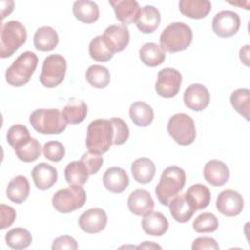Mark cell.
<instances>
[{
	"label": "cell",
	"instance_id": "cell-1",
	"mask_svg": "<svg viewBox=\"0 0 250 250\" xmlns=\"http://www.w3.org/2000/svg\"><path fill=\"white\" fill-rule=\"evenodd\" d=\"M186 184V173L178 166H169L161 174L159 183L155 188V194L158 201L168 206L173 198H175L183 190Z\"/></svg>",
	"mask_w": 250,
	"mask_h": 250
},
{
	"label": "cell",
	"instance_id": "cell-2",
	"mask_svg": "<svg viewBox=\"0 0 250 250\" xmlns=\"http://www.w3.org/2000/svg\"><path fill=\"white\" fill-rule=\"evenodd\" d=\"M113 145V128L110 119H96L87 128L86 146L88 151L104 154Z\"/></svg>",
	"mask_w": 250,
	"mask_h": 250
},
{
	"label": "cell",
	"instance_id": "cell-3",
	"mask_svg": "<svg viewBox=\"0 0 250 250\" xmlns=\"http://www.w3.org/2000/svg\"><path fill=\"white\" fill-rule=\"evenodd\" d=\"M192 41L191 28L182 22H172L161 32L159 42L163 51L169 53L181 52L190 45Z\"/></svg>",
	"mask_w": 250,
	"mask_h": 250
},
{
	"label": "cell",
	"instance_id": "cell-4",
	"mask_svg": "<svg viewBox=\"0 0 250 250\" xmlns=\"http://www.w3.org/2000/svg\"><path fill=\"white\" fill-rule=\"evenodd\" d=\"M29 122L33 129L43 135L62 133L67 122L62 113L57 108H39L31 112Z\"/></svg>",
	"mask_w": 250,
	"mask_h": 250
},
{
	"label": "cell",
	"instance_id": "cell-5",
	"mask_svg": "<svg viewBox=\"0 0 250 250\" xmlns=\"http://www.w3.org/2000/svg\"><path fill=\"white\" fill-rule=\"evenodd\" d=\"M38 63L37 56L30 51L21 53L7 68L5 78L8 84L21 87L26 84L34 73Z\"/></svg>",
	"mask_w": 250,
	"mask_h": 250
},
{
	"label": "cell",
	"instance_id": "cell-6",
	"mask_svg": "<svg viewBox=\"0 0 250 250\" xmlns=\"http://www.w3.org/2000/svg\"><path fill=\"white\" fill-rule=\"evenodd\" d=\"M27 33L22 23L18 21H9L1 25L0 57H11L26 41Z\"/></svg>",
	"mask_w": 250,
	"mask_h": 250
},
{
	"label": "cell",
	"instance_id": "cell-7",
	"mask_svg": "<svg viewBox=\"0 0 250 250\" xmlns=\"http://www.w3.org/2000/svg\"><path fill=\"white\" fill-rule=\"evenodd\" d=\"M86 199V191L81 186L70 185L68 188L59 189L53 195L52 203L58 212L65 214L81 208Z\"/></svg>",
	"mask_w": 250,
	"mask_h": 250
},
{
	"label": "cell",
	"instance_id": "cell-8",
	"mask_svg": "<svg viewBox=\"0 0 250 250\" xmlns=\"http://www.w3.org/2000/svg\"><path fill=\"white\" fill-rule=\"evenodd\" d=\"M167 131L173 140L181 146L192 144L196 137L194 121L186 113L172 115L167 124Z\"/></svg>",
	"mask_w": 250,
	"mask_h": 250
},
{
	"label": "cell",
	"instance_id": "cell-9",
	"mask_svg": "<svg viewBox=\"0 0 250 250\" xmlns=\"http://www.w3.org/2000/svg\"><path fill=\"white\" fill-rule=\"evenodd\" d=\"M66 61L60 54H53L45 58L39 77L40 83L46 88H54L64 79Z\"/></svg>",
	"mask_w": 250,
	"mask_h": 250
},
{
	"label": "cell",
	"instance_id": "cell-10",
	"mask_svg": "<svg viewBox=\"0 0 250 250\" xmlns=\"http://www.w3.org/2000/svg\"><path fill=\"white\" fill-rule=\"evenodd\" d=\"M181 84L182 74L175 68L166 67L157 74L155 91L160 97L173 98L179 93Z\"/></svg>",
	"mask_w": 250,
	"mask_h": 250
},
{
	"label": "cell",
	"instance_id": "cell-11",
	"mask_svg": "<svg viewBox=\"0 0 250 250\" xmlns=\"http://www.w3.org/2000/svg\"><path fill=\"white\" fill-rule=\"evenodd\" d=\"M240 27V18L232 11H221L215 15L212 21V29L216 35L227 38L234 35Z\"/></svg>",
	"mask_w": 250,
	"mask_h": 250
},
{
	"label": "cell",
	"instance_id": "cell-12",
	"mask_svg": "<svg viewBox=\"0 0 250 250\" xmlns=\"http://www.w3.org/2000/svg\"><path fill=\"white\" fill-rule=\"evenodd\" d=\"M244 206L242 196L232 189L223 190L217 197L216 207L218 211L228 217H234L241 213Z\"/></svg>",
	"mask_w": 250,
	"mask_h": 250
},
{
	"label": "cell",
	"instance_id": "cell-13",
	"mask_svg": "<svg viewBox=\"0 0 250 250\" xmlns=\"http://www.w3.org/2000/svg\"><path fill=\"white\" fill-rule=\"evenodd\" d=\"M210 102V94L208 89L199 83L188 86L184 93L185 105L194 111L205 109Z\"/></svg>",
	"mask_w": 250,
	"mask_h": 250
},
{
	"label": "cell",
	"instance_id": "cell-14",
	"mask_svg": "<svg viewBox=\"0 0 250 250\" xmlns=\"http://www.w3.org/2000/svg\"><path fill=\"white\" fill-rule=\"evenodd\" d=\"M107 223V215L102 208H91L79 217L80 229L87 233H98L102 231Z\"/></svg>",
	"mask_w": 250,
	"mask_h": 250
},
{
	"label": "cell",
	"instance_id": "cell-15",
	"mask_svg": "<svg viewBox=\"0 0 250 250\" xmlns=\"http://www.w3.org/2000/svg\"><path fill=\"white\" fill-rule=\"evenodd\" d=\"M108 3L114 10L116 19L123 23V25H129L136 21L139 13L140 5L135 0H110Z\"/></svg>",
	"mask_w": 250,
	"mask_h": 250
},
{
	"label": "cell",
	"instance_id": "cell-16",
	"mask_svg": "<svg viewBox=\"0 0 250 250\" xmlns=\"http://www.w3.org/2000/svg\"><path fill=\"white\" fill-rule=\"evenodd\" d=\"M31 177L38 189L47 190L56 184L58 180V172L52 165L41 162L32 169Z\"/></svg>",
	"mask_w": 250,
	"mask_h": 250
},
{
	"label": "cell",
	"instance_id": "cell-17",
	"mask_svg": "<svg viewBox=\"0 0 250 250\" xmlns=\"http://www.w3.org/2000/svg\"><path fill=\"white\" fill-rule=\"evenodd\" d=\"M103 183L108 191L121 193L129 186V177L124 169L120 167H110L104 172Z\"/></svg>",
	"mask_w": 250,
	"mask_h": 250
},
{
	"label": "cell",
	"instance_id": "cell-18",
	"mask_svg": "<svg viewBox=\"0 0 250 250\" xmlns=\"http://www.w3.org/2000/svg\"><path fill=\"white\" fill-rule=\"evenodd\" d=\"M204 179L214 187L224 186L229 178V171L223 161L213 159L208 161L203 169Z\"/></svg>",
	"mask_w": 250,
	"mask_h": 250
},
{
	"label": "cell",
	"instance_id": "cell-19",
	"mask_svg": "<svg viewBox=\"0 0 250 250\" xmlns=\"http://www.w3.org/2000/svg\"><path fill=\"white\" fill-rule=\"evenodd\" d=\"M127 203L129 210L137 216H145L151 212L154 207V201L146 189H136L131 192Z\"/></svg>",
	"mask_w": 250,
	"mask_h": 250
},
{
	"label": "cell",
	"instance_id": "cell-20",
	"mask_svg": "<svg viewBox=\"0 0 250 250\" xmlns=\"http://www.w3.org/2000/svg\"><path fill=\"white\" fill-rule=\"evenodd\" d=\"M135 23L141 32L152 33L159 26L160 13L154 6H144L141 8Z\"/></svg>",
	"mask_w": 250,
	"mask_h": 250
},
{
	"label": "cell",
	"instance_id": "cell-21",
	"mask_svg": "<svg viewBox=\"0 0 250 250\" xmlns=\"http://www.w3.org/2000/svg\"><path fill=\"white\" fill-rule=\"evenodd\" d=\"M169 227L167 218L160 212H149L146 214L142 220V228L144 231L151 236L163 235Z\"/></svg>",
	"mask_w": 250,
	"mask_h": 250
},
{
	"label": "cell",
	"instance_id": "cell-22",
	"mask_svg": "<svg viewBox=\"0 0 250 250\" xmlns=\"http://www.w3.org/2000/svg\"><path fill=\"white\" fill-rule=\"evenodd\" d=\"M104 37L107 40L113 50L116 52L123 51L129 44L130 33L126 25L112 24L105 28Z\"/></svg>",
	"mask_w": 250,
	"mask_h": 250
},
{
	"label": "cell",
	"instance_id": "cell-23",
	"mask_svg": "<svg viewBox=\"0 0 250 250\" xmlns=\"http://www.w3.org/2000/svg\"><path fill=\"white\" fill-rule=\"evenodd\" d=\"M29 190L30 187L27 178L22 175H19L13 178L8 184L6 194L11 201L21 204L28 197Z\"/></svg>",
	"mask_w": 250,
	"mask_h": 250
},
{
	"label": "cell",
	"instance_id": "cell-24",
	"mask_svg": "<svg viewBox=\"0 0 250 250\" xmlns=\"http://www.w3.org/2000/svg\"><path fill=\"white\" fill-rule=\"evenodd\" d=\"M211 2L208 0H181L179 2L180 12L190 19H203L211 11Z\"/></svg>",
	"mask_w": 250,
	"mask_h": 250
},
{
	"label": "cell",
	"instance_id": "cell-25",
	"mask_svg": "<svg viewBox=\"0 0 250 250\" xmlns=\"http://www.w3.org/2000/svg\"><path fill=\"white\" fill-rule=\"evenodd\" d=\"M184 194L195 211L206 208L211 200V192L209 188L202 184L192 185Z\"/></svg>",
	"mask_w": 250,
	"mask_h": 250
},
{
	"label": "cell",
	"instance_id": "cell-26",
	"mask_svg": "<svg viewBox=\"0 0 250 250\" xmlns=\"http://www.w3.org/2000/svg\"><path fill=\"white\" fill-rule=\"evenodd\" d=\"M72 12L74 17L84 22V23H93L98 21L100 17L99 6L90 0H78L73 3Z\"/></svg>",
	"mask_w": 250,
	"mask_h": 250
},
{
	"label": "cell",
	"instance_id": "cell-27",
	"mask_svg": "<svg viewBox=\"0 0 250 250\" xmlns=\"http://www.w3.org/2000/svg\"><path fill=\"white\" fill-rule=\"evenodd\" d=\"M34 47L41 52L54 50L59 43V35L51 26L39 27L33 37Z\"/></svg>",
	"mask_w": 250,
	"mask_h": 250
},
{
	"label": "cell",
	"instance_id": "cell-28",
	"mask_svg": "<svg viewBox=\"0 0 250 250\" xmlns=\"http://www.w3.org/2000/svg\"><path fill=\"white\" fill-rule=\"evenodd\" d=\"M131 172L136 182L140 184H148L154 177L155 165L149 158H138L132 163Z\"/></svg>",
	"mask_w": 250,
	"mask_h": 250
},
{
	"label": "cell",
	"instance_id": "cell-29",
	"mask_svg": "<svg viewBox=\"0 0 250 250\" xmlns=\"http://www.w3.org/2000/svg\"><path fill=\"white\" fill-rule=\"evenodd\" d=\"M129 115L135 125L139 127H146L152 122L154 112L149 104L139 101L130 105Z\"/></svg>",
	"mask_w": 250,
	"mask_h": 250
},
{
	"label": "cell",
	"instance_id": "cell-30",
	"mask_svg": "<svg viewBox=\"0 0 250 250\" xmlns=\"http://www.w3.org/2000/svg\"><path fill=\"white\" fill-rule=\"evenodd\" d=\"M170 213L173 219L179 223H187L190 220L195 210L186 199L185 194L177 195L169 203Z\"/></svg>",
	"mask_w": 250,
	"mask_h": 250
},
{
	"label": "cell",
	"instance_id": "cell-31",
	"mask_svg": "<svg viewBox=\"0 0 250 250\" xmlns=\"http://www.w3.org/2000/svg\"><path fill=\"white\" fill-rule=\"evenodd\" d=\"M114 53L115 51L104 35L96 36L89 44L90 57L97 62H107L113 57Z\"/></svg>",
	"mask_w": 250,
	"mask_h": 250
},
{
	"label": "cell",
	"instance_id": "cell-32",
	"mask_svg": "<svg viewBox=\"0 0 250 250\" xmlns=\"http://www.w3.org/2000/svg\"><path fill=\"white\" fill-rule=\"evenodd\" d=\"M139 56L142 62L149 67L160 65L165 61V52L153 42L144 44L139 51Z\"/></svg>",
	"mask_w": 250,
	"mask_h": 250
},
{
	"label": "cell",
	"instance_id": "cell-33",
	"mask_svg": "<svg viewBox=\"0 0 250 250\" xmlns=\"http://www.w3.org/2000/svg\"><path fill=\"white\" fill-rule=\"evenodd\" d=\"M87 110V104L82 100L71 99L63 107L62 113L67 123L78 124L85 119Z\"/></svg>",
	"mask_w": 250,
	"mask_h": 250
},
{
	"label": "cell",
	"instance_id": "cell-34",
	"mask_svg": "<svg viewBox=\"0 0 250 250\" xmlns=\"http://www.w3.org/2000/svg\"><path fill=\"white\" fill-rule=\"evenodd\" d=\"M89 176V171L81 160L68 163L64 169V177L68 185L83 186Z\"/></svg>",
	"mask_w": 250,
	"mask_h": 250
},
{
	"label": "cell",
	"instance_id": "cell-35",
	"mask_svg": "<svg viewBox=\"0 0 250 250\" xmlns=\"http://www.w3.org/2000/svg\"><path fill=\"white\" fill-rule=\"evenodd\" d=\"M86 79L88 83L97 89L105 88L110 82L109 70L103 65L93 64L86 70Z\"/></svg>",
	"mask_w": 250,
	"mask_h": 250
},
{
	"label": "cell",
	"instance_id": "cell-36",
	"mask_svg": "<svg viewBox=\"0 0 250 250\" xmlns=\"http://www.w3.org/2000/svg\"><path fill=\"white\" fill-rule=\"evenodd\" d=\"M5 241L9 247L20 250L30 245L32 242V236L27 229L23 228H15L6 233Z\"/></svg>",
	"mask_w": 250,
	"mask_h": 250
},
{
	"label": "cell",
	"instance_id": "cell-37",
	"mask_svg": "<svg viewBox=\"0 0 250 250\" xmlns=\"http://www.w3.org/2000/svg\"><path fill=\"white\" fill-rule=\"evenodd\" d=\"M14 150L20 160L25 163H30L39 158L41 154V146L36 139L31 138L29 141Z\"/></svg>",
	"mask_w": 250,
	"mask_h": 250
},
{
	"label": "cell",
	"instance_id": "cell-38",
	"mask_svg": "<svg viewBox=\"0 0 250 250\" xmlns=\"http://www.w3.org/2000/svg\"><path fill=\"white\" fill-rule=\"evenodd\" d=\"M230 104L234 110L249 120L250 91L248 89H237L230 95Z\"/></svg>",
	"mask_w": 250,
	"mask_h": 250
},
{
	"label": "cell",
	"instance_id": "cell-39",
	"mask_svg": "<svg viewBox=\"0 0 250 250\" xmlns=\"http://www.w3.org/2000/svg\"><path fill=\"white\" fill-rule=\"evenodd\" d=\"M193 229L198 233H206V232H213L219 227V222L217 217L213 213L205 212L198 215L193 223H192Z\"/></svg>",
	"mask_w": 250,
	"mask_h": 250
},
{
	"label": "cell",
	"instance_id": "cell-40",
	"mask_svg": "<svg viewBox=\"0 0 250 250\" xmlns=\"http://www.w3.org/2000/svg\"><path fill=\"white\" fill-rule=\"evenodd\" d=\"M31 139L28 129L21 124H16L9 128L7 133V141L15 149Z\"/></svg>",
	"mask_w": 250,
	"mask_h": 250
},
{
	"label": "cell",
	"instance_id": "cell-41",
	"mask_svg": "<svg viewBox=\"0 0 250 250\" xmlns=\"http://www.w3.org/2000/svg\"><path fill=\"white\" fill-rule=\"evenodd\" d=\"M113 128V145H123L129 138V127L127 123L118 117L110 119Z\"/></svg>",
	"mask_w": 250,
	"mask_h": 250
},
{
	"label": "cell",
	"instance_id": "cell-42",
	"mask_svg": "<svg viewBox=\"0 0 250 250\" xmlns=\"http://www.w3.org/2000/svg\"><path fill=\"white\" fill-rule=\"evenodd\" d=\"M43 154L50 161L58 162L64 157L65 148L62 143L58 141H50L44 145Z\"/></svg>",
	"mask_w": 250,
	"mask_h": 250
},
{
	"label": "cell",
	"instance_id": "cell-43",
	"mask_svg": "<svg viewBox=\"0 0 250 250\" xmlns=\"http://www.w3.org/2000/svg\"><path fill=\"white\" fill-rule=\"evenodd\" d=\"M80 160L85 164L90 175L96 174L100 170V168L102 167L103 162H104L103 156H101L100 154L92 153L90 151L84 153L81 156Z\"/></svg>",
	"mask_w": 250,
	"mask_h": 250
},
{
	"label": "cell",
	"instance_id": "cell-44",
	"mask_svg": "<svg viewBox=\"0 0 250 250\" xmlns=\"http://www.w3.org/2000/svg\"><path fill=\"white\" fill-rule=\"evenodd\" d=\"M0 215H1V223L0 229H5L10 227L16 220V211L13 207L1 204L0 205Z\"/></svg>",
	"mask_w": 250,
	"mask_h": 250
},
{
	"label": "cell",
	"instance_id": "cell-45",
	"mask_svg": "<svg viewBox=\"0 0 250 250\" xmlns=\"http://www.w3.org/2000/svg\"><path fill=\"white\" fill-rule=\"evenodd\" d=\"M78 248V244L76 240L69 235H62L57 237L52 244L53 250H59V249H70L75 250Z\"/></svg>",
	"mask_w": 250,
	"mask_h": 250
},
{
	"label": "cell",
	"instance_id": "cell-46",
	"mask_svg": "<svg viewBox=\"0 0 250 250\" xmlns=\"http://www.w3.org/2000/svg\"><path fill=\"white\" fill-rule=\"evenodd\" d=\"M219 244L217 241L208 236H202V237H197L193 240L191 249L192 250H203V249H208V250H218Z\"/></svg>",
	"mask_w": 250,
	"mask_h": 250
},
{
	"label": "cell",
	"instance_id": "cell-47",
	"mask_svg": "<svg viewBox=\"0 0 250 250\" xmlns=\"http://www.w3.org/2000/svg\"><path fill=\"white\" fill-rule=\"evenodd\" d=\"M240 61L246 65L249 66V45H245L239 51Z\"/></svg>",
	"mask_w": 250,
	"mask_h": 250
},
{
	"label": "cell",
	"instance_id": "cell-48",
	"mask_svg": "<svg viewBox=\"0 0 250 250\" xmlns=\"http://www.w3.org/2000/svg\"><path fill=\"white\" fill-rule=\"evenodd\" d=\"M136 248H138V249H154V248L161 249V246L158 244H155L151 241H144L142 244L138 245Z\"/></svg>",
	"mask_w": 250,
	"mask_h": 250
}]
</instances>
